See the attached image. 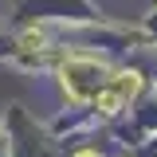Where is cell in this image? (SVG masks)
Wrapping results in <instances>:
<instances>
[{
	"label": "cell",
	"instance_id": "2",
	"mask_svg": "<svg viewBox=\"0 0 157 157\" xmlns=\"http://www.w3.org/2000/svg\"><path fill=\"white\" fill-rule=\"evenodd\" d=\"M110 86L130 102V98L141 94V71H130V67H126V71H110Z\"/></svg>",
	"mask_w": 157,
	"mask_h": 157
},
{
	"label": "cell",
	"instance_id": "3",
	"mask_svg": "<svg viewBox=\"0 0 157 157\" xmlns=\"http://www.w3.org/2000/svg\"><path fill=\"white\" fill-rule=\"evenodd\" d=\"M122 106H126V98L118 94L110 82H106V86H102V90L94 94V110H98V114H106V118H114L118 110H122Z\"/></svg>",
	"mask_w": 157,
	"mask_h": 157
},
{
	"label": "cell",
	"instance_id": "5",
	"mask_svg": "<svg viewBox=\"0 0 157 157\" xmlns=\"http://www.w3.org/2000/svg\"><path fill=\"white\" fill-rule=\"evenodd\" d=\"M71 157H98V149H75Z\"/></svg>",
	"mask_w": 157,
	"mask_h": 157
},
{
	"label": "cell",
	"instance_id": "4",
	"mask_svg": "<svg viewBox=\"0 0 157 157\" xmlns=\"http://www.w3.org/2000/svg\"><path fill=\"white\" fill-rule=\"evenodd\" d=\"M20 47H24V51H43V47H47V36L32 28V32H24V36H20Z\"/></svg>",
	"mask_w": 157,
	"mask_h": 157
},
{
	"label": "cell",
	"instance_id": "1",
	"mask_svg": "<svg viewBox=\"0 0 157 157\" xmlns=\"http://www.w3.org/2000/svg\"><path fill=\"white\" fill-rule=\"evenodd\" d=\"M59 78H63V90H67L71 102H94V94L110 82V67H106L102 59L71 55L59 67Z\"/></svg>",
	"mask_w": 157,
	"mask_h": 157
}]
</instances>
